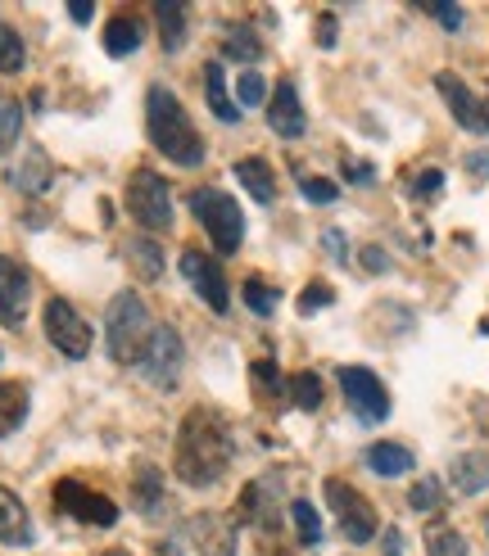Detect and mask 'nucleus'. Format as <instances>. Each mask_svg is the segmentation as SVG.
Returning a JSON list of instances; mask_svg holds the SVG:
<instances>
[{
  "instance_id": "f257e3e1",
  "label": "nucleus",
  "mask_w": 489,
  "mask_h": 556,
  "mask_svg": "<svg viewBox=\"0 0 489 556\" xmlns=\"http://www.w3.org/2000/svg\"><path fill=\"white\" fill-rule=\"evenodd\" d=\"M227 466H231V430L223 426V416L209 407H190L173 448L177 480L190 489H209L227 476Z\"/></svg>"
},
{
  "instance_id": "f03ea898",
  "label": "nucleus",
  "mask_w": 489,
  "mask_h": 556,
  "mask_svg": "<svg viewBox=\"0 0 489 556\" xmlns=\"http://www.w3.org/2000/svg\"><path fill=\"white\" fill-rule=\"evenodd\" d=\"M146 131H150V141H154V150L163 159L181 163V168H200L204 163L200 131H196V123L186 118L181 100L168 87H150V96H146Z\"/></svg>"
},
{
  "instance_id": "7ed1b4c3",
  "label": "nucleus",
  "mask_w": 489,
  "mask_h": 556,
  "mask_svg": "<svg viewBox=\"0 0 489 556\" xmlns=\"http://www.w3.org/2000/svg\"><path fill=\"white\" fill-rule=\"evenodd\" d=\"M154 336V317L146 308V299H136V290H123L109 299L104 308V344L114 363H141V353Z\"/></svg>"
},
{
  "instance_id": "20e7f679",
  "label": "nucleus",
  "mask_w": 489,
  "mask_h": 556,
  "mask_svg": "<svg viewBox=\"0 0 489 556\" xmlns=\"http://www.w3.org/2000/svg\"><path fill=\"white\" fill-rule=\"evenodd\" d=\"M190 208H196L200 227L217 244V254H236L240 240H244V213L231 194L217 190V186H200V190H190Z\"/></svg>"
},
{
  "instance_id": "39448f33",
  "label": "nucleus",
  "mask_w": 489,
  "mask_h": 556,
  "mask_svg": "<svg viewBox=\"0 0 489 556\" xmlns=\"http://www.w3.org/2000/svg\"><path fill=\"white\" fill-rule=\"evenodd\" d=\"M127 213L136 227L146 231H168L173 227V190L154 168H136L127 181Z\"/></svg>"
},
{
  "instance_id": "423d86ee",
  "label": "nucleus",
  "mask_w": 489,
  "mask_h": 556,
  "mask_svg": "<svg viewBox=\"0 0 489 556\" xmlns=\"http://www.w3.org/2000/svg\"><path fill=\"white\" fill-rule=\"evenodd\" d=\"M322 493H326V503H331V511H336V520H340V534L349 539V543H372L376 539V507L367 503V497L353 489V484H344V480H326L322 484Z\"/></svg>"
},
{
  "instance_id": "0eeeda50",
  "label": "nucleus",
  "mask_w": 489,
  "mask_h": 556,
  "mask_svg": "<svg viewBox=\"0 0 489 556\" xmlns=\"http://www.w3.org/2000/svg\"><path fill=\"white\" fill-rule=\"evenodd\" d=\"M46 340L60 349L64 357L82 363V357L91 353V344H96V330L77 317V308H73L68 299H50L46 303Z\"/></svg>"
},
{
  "instance_id": "6e6552de",
  "label": "nucleus",
  "mask_w": 489,
  "mask_h": 556,
  "mask_svg": "<svg viewBox=\"0 0 489 556\" xmlns=\"http://www.w3.org/2000/svg\"><path fill=\"white\" fill-rule=\"evenodd\" d=\"M340 389H344V403L353 407L363 426H380L390 416V394L386 384H380L376 371L367 367H340Z\"/></svg>"
},
{
  "instance_id": "1a4fd4ad",
  "label": "nucleus",
  "mask_w": 489,
  "mask_h": 556,
  "mask_svg": "<svg viewBox=\"0 0 489 556\" xmlns=\"http://www.w3.org/2000/svg\"><path fill=\"white\" fill-rule=\"evenodd\" d=\"M54 511H64V516H73L82 525H104V530L118 520V507L109 503L104 493L87 489L82 480H60L54 484Z\"/></svg>"
},
{
  "instance_id": "9d476101",
  "label": "nucleus",
  "mask_w": 489,
  "mask_h": 556,
  "mask_svg": "<svg viewBox=\"0 0 489 556\" xmlns=\"http://www.w3.org/2000/svg\"><path fill=\"white\" fill-rule=\"evenodd\" d=\"M236 520L254 525V530H263V534H277V525H281V484H277V476L250 480L240 489Z\"/></svg>"
},
{
  "instance_id": "9b49d317",
  "label": "nucleus",
  "mask_w": 489,
  "mask_h": 556,
  "mask_svg": "<svg viewBox=\"0 0 489 556\" xmlns=\"http://www.w3.org/2000/svg\"><path fill=\"white\" fill-rule=\"evenodd\" d=\"M136 367H141V376L150 384L173 389V380L181 371V336L173 326H154V336H150V344H146V353H141V363Z\"/></svg>"
},
{
  "instance_id": "f8f14e48",
  "label": "nucleus",
  "mask_w": 489,
  "mask_h": 556,
  "mask_svg": "<svg viewBox=\"0 0 489 556\" xmlns=\"http://www.w3.org/2000/svg\"><path fill=\"white\" fill-rule=\"evenodd\" d=\"M181 276H186L190 290H196L213 313H227V303H231L227 276H223V267H217L209 254H196V249H186V254H181Z\"/></svg>"
},
{
  "instance_id": "ddd939ff",
  "label": "nucleus",
  "mask_w": 489,
  "mask_h": 556,
  "mask_svg": "<svg viewBox=\"0 0 489 556\" xmlns=\"http://www.w3.org/2000/svg\"><path fill=\"white\" fill-rule=\"evenodd\" d=\"M435 91L444 96V104H449V114L467 127V131H476V136H485L489 131V109L467 91V81H462L457 73H440L435 77Z\"/></svg>"
},
{
  "instance_id": "4468645a",
  "label": "nucleus",
  "mask_w": 489,
  "mask_h": 556,
  "mask_svg": "<svg viewBox=\"0 0 489 556\" xmlns=\"http://www.w3.org/2000/svg\"><path fill=\"white\" fill-rule=\"evenodd\" d=\"M27 299H33V281H27V267L0 254V321H5V326H23Z\"/></svg>"
},
{
  "instance_id": "2eb2a0df",
  "label": "nucleus",
  "mask_w": 489,
  "mask_h": 556,
  "mask_svg": "<svg viewBox=\"0 0 489 556\" xmlns=\"http://www.w3.org/2000/svg\"><path fill=\"white\" fill-rule=\"evenodd\" d=\"M267 127L277 131L281 141H299V136H304L309 118H304V104H299L294 81H277V91L267 100Z\"/></svg>"
},
{
  "instance_id": "dca6fc26",
  "label": "nucleus",
  "mask_w": 489,
  "mask_h": 556,
  "mask_svg": "<svg viewBox=\"0 0 489 556\" xmlns=\"http://www.w3.org/2000/svg\"><path fill=\"white\" fill-rule=\"evenodd\" d=\"M190 543L200 556H236V525L217 511L190 516Z\"/></svg>"
},
{
  "instance_id": "f3484780",
  "label": "nucleus",
  "mask_w": 489,
  "mask_h": 556,
  "mask_svg": "<svg viewBox=\"0 0 489 556\" xmlns=\"http://www.w3.org/2000/svg\"><path fill=\"white\" fill-rule=\"evenodd\" d=\"M33 539H37L33 534V516H27V507L5 484H0V543L5 547H27Z\"/></svg>"
},
{
  "instance_id": "a211bd4d",
  "label": "nucleus",
  "mask_w": 489,
  "mask_h": 556,
  "mask_svg": "<svg viewBox=\"0 0 489 556\" xmlns=\"http://www.w3.org/2000/svg\"><path fill=\"white\" fill-rule=\"evenodd\" d=\"M50 181H54V163H50V154H46L41 146H27V154L18 159V168L10 173V186L23 190V194H41Z\"/></svg>"
},
{
  "instance_id": "6ab92c4d",
  "label": "nucleus",
  "mask_w": 489,
  "mask_h": 556,
  "mask_svg": "<svg viewBox=\"0 0 489 556\" xmlns=\"http://www.w3.org/2000/svg\"><path fill=\"white\" fill-rule=\"evenodd\" d=\"M27 407H33V394H27L23 380H0V439H10L18 426Z\"/></svg>"
},
{
  "instance_id": "aec40b11",
  "label": "nucleus",
  "mask_w": 489,
  "mask_h": 556,
  "mask_svg": "<svg viewBox=\"0 0 489 556\" xmlns=\"http://www.w3.org/2000/svg\"><path fill=\"white\" fill-rule=\"evenodd\" d=\"M363 462L380 480H394V476H408V470H413V453H408L403 443H372Z\"/></svg>"
},
{
  "instance_id": "412c9836",
  "label": "nucleus",
  "mask_w": 489,
  "mask_h": 556,
  "mask_svg": "<svg viewBox=\"0 0 489 556\" xmlns=\"http://www.w3.org/2000/svg\"><path fill=\"white\" fill-rule=\"evenodd\" d=\"M141 37H146V27H141V18H131V14H114L104 23V50L114 54V60L131 54L136 46H141Z\"/></svg>"
},
{
  "instance_id": "4be33fe9",
  "label": "nucleus",
  "mask_w": 489,
  "mask_h": 556,
  "mask_svg": "<svg viewBox=\"0 0 489 556\" xmlns=\"http://www.w3.org/2000/svg\"><path fill=\"white\" fill-rule=\"evenodd\" d=\"M154 18H159V41L163 50H181L186 46V5L181 0H154Z\"/></svg>"
},
{
  "instance_id": "5701e85b",
  "label": "nucleus",
  "mask_w": 489,
  "mask_h": 556,
  "mask_svg": "<svg viewBox=\"0 0 489 556\" xmlns=\"http://www.w3.org/2000/svg\"><path fill=\"white\" fill-rule=\"evenodd\" d=\"M236 177H240V186L250 190L259 204H272V200H277V177H272L267 159H240V163H236Z\"/></svg>"
},
{
  "instance_id": "b1692460",
  "label": "nucleus",
  "mask_w": 489,
  "mask_h": 556,
  "mask_svg": "<svg viewBox=\"0 0 489 556\" xmlns=\"http://www.w3.org/2000/svg\"><path fill=\"white\" fill-rule=\"evenodd\" d=\"M250 376H254V384H259V403H263V407H281V403H290V380L277 371V363H272V357L254 363Z\"/></svg>"
},
{
  "instance_id": "393cba45",
  "label": "nucleus",
  "mask_w": 489,
  "mask_h": 556,
  "mask_svg": "<svg viewBox=\"0 0 489 556\" xmlns=\"http://www.w3.org/2000/svg\"><path fill=\"white\" fill-rule=\"evenodd\" d=\"M131 497H136V511H146V516H154L163 507V476L150 462L131 470Z\"/></svg>"
},
{
  "instance_id": "a878e982",
  "label": "nucleus",
  "mask_w": 489,
  "mask_h": 556,
  "mask_svg": "<svg viewBox=\"0 0 489 556\" xmlns=\"http://www.w3.org/2000/svg\"><path fill=\"white\" fill-rule=\"evenodd\" d=\"M453 489H457V493H485V489H489V457L462 453V457L453 462Z\"/></svg>"
},
{
  "instance_id": "bb28decb",
  "label": "nucleus",
  "mask_w": 489,
  "mask_h": 556,
  "mask_svg": "<svg viewBox=\"0 0 489 556\" xmlns=\"http://www.w3.org/2000/svg\"><path fill=\"white\" fill-rule=\"evenodd\" d=\"M204 96H209V109L223 123H236L240 118V104L227 96V77H223V64H209L204 68Z\"/></svg>"
},
{
  "instance_id": "cd10ccee",
  "label": "nucleus",
  "mask_w": 489,
  "mask_h": 556,
  "mask_svg": "<svg viewBox=\"0 0 489 556\" xmlns=\"http://www.w3.org/2000/svg\"><path fill=\"white\" fill-rule=\"evenodd\" d=\"M223 54L236 64H259L263 60V41L254 37V27H231L227 41H223Z\"/></svg>"
},
{
  "instance_id": "c85d7f7f",
  "label": "nucleus",
  "mask_w": 489,
  "mask_h": 556,
  "mask_svg": "<svg viewBox=\"0 0 489 556\" xmlns=\"http://www.w3.org/2000/svg\"><path fill=\"white\" fill-rule=\"evenodd\" d=\"M127 258H131V267H136L141 281H159V276H163V249L154 240H131Z\"/></svg>"
},
{
  "instance_id": "c756f323",
  "label": "nucleus",
  "mask_w": 489,
  "mask_h": 556,
  "mask_svg": "<svg viewBox=\"0 0 489 556\" xmlns=\"http://www.w3.org/2000/svg\"><path fill=\"white\" fill-rule=\"evenodd\" d=\"M290 403H294L299 412H317V407H322V380H317V371L290 376Z\"/></svg>"
},
{
  "instance_id": "7c9ffc66",
  "label": "nucleus",
  "mask_w": 489,
  "mask_h": 556,
  "mask_svg": "<svg viewBox=\"0 0 489 556\" xmlns=\"http://www.w3.org/2000/svg\"><path fill=\"white\" fill-rule=\"evenodd\" d=\"M408 507H413V511H422V516L440 511V507H444V484L435 480V476L417 480V484H413V493H408Z\"/></svg>"
},
{
  "instance_id": "2f4dec72",
  "label": "nucleus",
  "mask_w": 489,
  "mask_h": 556,
  "mask_svg": "<svg viewBox=\"0 0 489 556\" xmlns=\"http://www.w3.org/2000/svg\"><path fill=\"white\" fill-rule=\"evenodd\" d=\"M426 552L430 556H472L467 539H462L457 530H449V525H435V530H426Z\"/></svg>"
},
{
  "instance_id": "473e14b6",
  "label": "nucleus",
  "mask_w": 489,
  "mask_h": 556,
  "mask_svg": "<svg viewBox=\"0 0 489 556\" xmlns=\"http://www.w3.org/2000/svg\"><path fill=\"white\" fill-rule=\"evenodd\" d=\"M290 520H294V534H299V543L304 547H313V543H322V520H317V511H313V503H290Z\"/></svg>"
},
{
  "instance_id": "72a5a7b5",
  "label": "nucleus",
  "mask_w": 489,
  "mask_h": 556,
  "mask_svg": "<svg viewBox=\"0 0 489 556\" xmlns=\"http://www.w3.org/2000/svg\"><path fill=\"white\" fill-rule=\"evenodd\" d=\"M27 60V50H23V37H18V27L10 23H0V73H18Z\"/></svg>"
},
{
  "instance_id": "f704fd0d",
  "label": "nucleus",
  "mask_w": 489,
  "mask_h": 556,
  "mask_svg": "<svg viewBox=\"0 0 489 556\" xmlns=\"http://www.w3.org/2000/svg\"><path fill=\"white\" fill-rule=\"evenodd\" d=\"M244 303H250L259 317H272V313H277V303H281V294L272 290L263 276H250V281H244Z\"/></svg>"
},
{
  "instance_id": "c9c22d12",
  "label": "nucleus",
  "mask_w": 489,
  "mask_h": 556,
  "mask_svg": "<svg viewBox=\"0 0 489 556\" xmlns=\"http://www.w3.org/2000/svg\"><path fill=\"white\" fill-rule=\"evenodd\" d=\"M18 127H23V104L14 96H0V154L18 141Z\"/></svg>"
},
{
  "instance_id": "e433bc0d",
  "label": "nucleus",
  "mask_w": 489,
  "mask_h": 556,
  "mask_svg": "<svg viewBox=\"0 0 489 556\" xmlns=\"http://www.w3.org/2000/svg\"><path fill=\"white\" fill-rule=\"evenodd\" d=\"M236 104L240 109H259V104H267V81L250 68V73H240V81H236Z\"/></svg>"
},
{
  "instance_id": "4c0bfd02",
  "label": "nucleus",
  "mask_w": 489,
  "mask_h": 556,
  "mask_svg": "<svg viewBox=\"0 0 489 556\" xmlns=\"http://www.w3.org/2000/svg\"><path fill=\"white\" fill-rule=\"evenodd\" d=\"M426 14H430V18H440V23H444V33H462V18H467V14H462V5H449V0H430Z\"/></svg>"
},
{
  "instance_id": "58836bf2",
  "label": "nucleus",
  "mask_w": 489,
  "mask_h": 556,
  "mask_svg": "<svg viewBox=\"0 0 489 556\" xmlns=\"http://www.w3.org/2000/svg\"><path fill=\"white\" fill-rule=\"evenodd\" d=\"M299 190H304V200H313V204L336 200V181H322V177H299Z\"/></svg>"
},
{
  "instance_id": "ea45409f",
  "label": "nucleus",
  "mask_w": 489,
  "mask_h": 556,
  "mask_svg": "<svg viewBox=\"0 0 489 556\" xmlns=\"http://www.w3.org/2000/svg\"><path fill=\"white\" fill-rule=\"evenodd\" d=\"M331 299H336V290H331V286H309L304 294H299V313L313 317V313H317V308H326Z\"/></svg>"
},
{
  "instance_id": "a19ab883",
  "label": "nucleus",
  "mask_w": 489,
  "mask_h": 556,
  "mask_svg": "<svg viewBox=\"0 0 489 556\" xmlns=\"http://www.w3.org/2000/svg\"><path fill=\"white\" fill-rule=\"evenodd\" d=\"M440 186H444V173L440 168H422V177H413V194H417V200H430Z\"/></svg>"
},
{
  "instance_id": "79ce46f5",
  "label": "nucleus",
  "mask_w": 489,
  "mask_h": 556,
  "mask_svg": "<svg viewBox=\"0 0 489 556\" xmlns=\"http://www.w3.org/2000/svg\"><path fill=\"white\" fill-rule=\"evenodd\" d=\"M344 177L353 186H372L376 181V168H372V163H359V159H344Z\"/></svg>"
},
{
  "instance_id": "37998d69",
  "label": "nucleus",
  "mask_w": 489,
  "mask_h": 556,
  "mask_svg": "<svg viewBox=\"0 0 489 556\" xmlns=\"http://www.w3.org/2000/svg\"><path fill=\"white\" fill-rule=\"evenodd\" d=\"M322 244H326V254H331L336 263H344V258H349V249H344V236H340V231H326V236H322Z\"/></svg>"
},
{
  "instance_id": "c03bdc74",
  "label": "nucleus",
  "mask_w": 489,
  "mask_h": 556,
  "mask_svg": "<svg viewBox=\"0 0 489 556\" xmlns=\"http://www.w3.org/2000/svg\"><path fill=\"white\" fill-rule=\"evenodd\" d=\"M317 46H336V14L317 18Z\"/></svg>"
},
{
  "instance_id": "a18cd8bd",
  "label": "nucleus",
  "mask_w": 489,
  "mask_h": 556,
  "mask_svg": "<svg viewBox=\"0 0 489 556\" xmlns=\"http://www.w3.org/2000/svg\"><path fill=\"white\" fill-rule=\"evenodd\" d=\"M386 263H390V258L380 254L376 244H367V249H363V267H367V271H386Z\"/></svg>"
},
{
  "instance_id": "49530a36",
  "label": "nucleus",
  "mask_w": 489,
  "mask_h": 556,
  "mask_svg": "<svg viewBox=\"0 0 489 556\" xmlns=\"http://www.w3.org/2000/svg\"><path fill=\"white\" fill-rule=\"evenodd\" d=\"M68 14H73V23H91L96 5H91V0H68Z\"/></svg>"
},
{
  "instance_id": "de8ad7c7",
  "label": "nucleus",
  "mask_w": 489,
  "mask_h": 556,
  "mask_svg": "<svg viewBox=\"0 0 489 556\" xmlns=\"http://www.w3.org/2000/svg\"><path fill=\"white\" fill-rule=\"evenodd\" d=\"M386 556H403V534L399 530H386Z\"/></svg>"
},
{
  "instance_id": "09e8293b",
  "label": "nucleus",
  "mask_w": 489,
  "mask_h": 556,
  "mask_svg": "<svg viewBox=\"0 0 489 556\" xmlns=\"http://www.w3.org/2000/svg\"><path fill=\"white\" fill-rule=\"evenodd\" d=\"M467 168H472V177H485V173H489V154H472Z\"/></svg>"
},
{
  "instance_id": "8fccbe9b",
  "label": "nucleus",
  "mask_w": 489,
  "mask_h": 556,
  "mask_svg": "<svg viewBox=\"0 0 489 556\" xmlns=\"http://www.w3.org/2000/svg\"><path fill=\"white\" fill-rule=\"evenodd\" d=\"M154 556H181V547H177L173 539H159V543H154Z\"/></svg>"
},
{
  "instance_id": "3c124183",
  "label": "nucleus",
  "mask_w": 489,
  "mask_h": 556,
  "mask_svg": "<svg viewBox=\"0 0 489 556\" xmlns=\"http://www.w3.org/2000/svg\"><path fill=\"white\" fill-rule=\"evenodd\" d=\"M104 556H131V552H123V547H114V552H104Z\"/></svg>"
}]
</instances>
